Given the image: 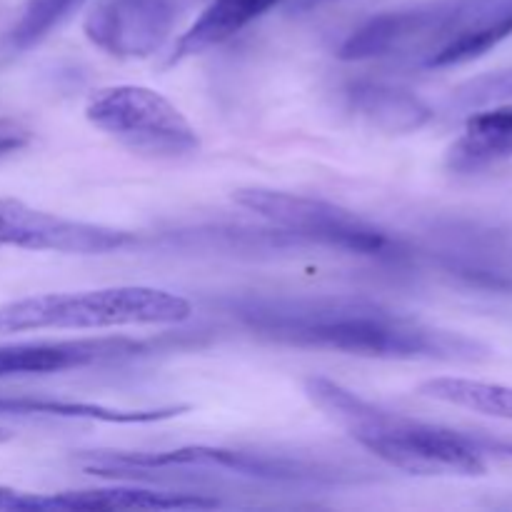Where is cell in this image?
I'll use <instances>...</instances> for the list:
<instances>
[{
    "label": "cell",
    "mask_w": 512,
    "mask_h": 512,
    "mask_svg": "<svg viewBox=\"0 0 512 512\" xmlns=\"http://www.w3.org/2000/svg\"><path fill=\"white\" fill-rule=\"evenodd\" d=\"M228 313L265 343L375 360L478 363L488 348L455 330L435 328L360 295H243Z\"/></svg>",
    "instance_id": "1"
},
{
    "label": "cell",
    "mask_w": 512,
    "mask_h": 512,
    "mask_svg": "<svg viewBox=\"0 0 512 512\" xmlns=\"http://www.w3.org/2000/svg\"><path fill=\"white\" fill-rule=\"evenodd\" d=\"M303 390L330 423L400 473L420 478H480L488 473L478 438L380 408L323 375L305 380Z\"/></svg>",
    "instance_id": "2"
},
{
    "label": "cell",
    "mask_w": 512,
    "mask_h": 512,
    "mask_svg": "<svg viewBox=\"0 0 512 512\" xmlns=\"http://www.w3.org/2000/svg\"><path fill=\"white\" fill-rule=\"evenodd\" d=\"M83 473L105 480H150L163 475H230L268 485H333L345 478L343 470L303 458L270 455L263 450L220 448V445H185L173 450H88L75 458Z\"/></svg>",
    "instance_id": "3"
},
{
    "label": "cell",
    "mask_w": 512,
    "mask_h": 512,
    "mask_svg": "<svg viewBox=\"0 0 512 512\" xmlns=\"http://www.w3.org/2000/svg\"><path fill=\"white\" fill-rule=\"evenodd\" d=\"M193 318V303L150 285H110L78 293H43L0 303V335L40 330L163 328Z\"/></svg>",
    "instance_id": "4"
},
{
    "label": "cell",
    "mask_w": 512,
    "mask_h": 512,
    "mask_svg": "<svg viewBox=\"0 0 512 512\" xmlns=\"http://www.w3.org/2000/svg\"><path fill=\"white\" fill-rule=\"evenodd\" d=\"M230 198L238 208L268 220L293 243H310L378 260H398L405 255L403 243L388 230L330 200L273 188H238Z\"/></svg>",
    "instance_id": "5"
},
{
    "label": "cell",
    "mask_w": 512,
    "mask_h": 512,
    "mask_svg": "<svg viewBox=\"0 0 512 512\" xmlns=\"http://www.w3.org/2000/svg\"><path fill=\"white\" fill-rule=\"evenodd\" d=\"M85 120L130 153L183 160L200 150V135L183 110L145 85H105L85 100Z\"/></svg>",
    "instance_id": "6"
},
{
    "label": "cell",
    "mask_w": 512,
    "mask_h": 512,
    "mask_svg": "<svg viewBox=\"0 0 512 512\" xmlns=\"http://www.w3.org/2000/svg\"><path fill=\"white\" fill-rule=\"evenodd\" d=\"M138 243L130 230L38 210L18 198H0V250L60 255H108Z\"/></svg>",
    "instance_id": "7"
},
{
    "label": "cell",
    "mask_w": 512,
    "mask_h": 512,
    "mask_svg": "<svg viewBox=\"0 0 512 512\" xmlns=\"http://www.w3.org/2000/svg\"><path fill=\"white\" fill-rule=\"evenodd\" d=\"M163 340L128 338H73V340H23L0 343V380L60 375L73 370L105 368V365L130 363L158 353Z\"/></svg>",
    "instance_id": "8"
},
{
    "label": "cell",
    "mask_w": 512,
    "mask_h": 512,
    "mask_svg": "<svg viewBox=\"0 0 512 512\" xmlns=\"http://www.w3.org/2000/svg\"><path fill=\"white\" fill-rule=\"evenodd\" d=\"M173 23V0H93L83 35L110 58L140 60L163 48Z\"/></svg>",
    "instance_id": "9"
},
{
    "label": "cell",
    "mask_w": 512,
    "mask_h": 512,
    "mask_svg": "<svg viewBox=\"0 0 512 512\" xmlns=\"http://www.w3.org/2000/svg\"><path fill=\"white\" fill-rule=\"evenodd\" d=\"M512 35V0H460L445 5L425 68H455L483 58Z\"/></svg>",
    "instance_id": "10"
},
{
    "label": "cell",
    "mask_w": 512,
    "mask_h": 512,
    "mask_svg": "<svg viewBox=\"0 0 512 512\" xmlns=\"http://www.w3.org/2000/svg\"><path fill=\"white\" fill-rule=\"evenodd\" d=\"M443 15L445 5H425V8L390 10V13L375 15L343 40L338 58L345 63H358V60L410 53V50H420L425 55L438 38Z\"/></svg>",
    "instance_id": "11"
},
{
    "label": "cell",
    "mask_w": 512,
    "mask_h": 512,
    "mask_svg": "<svg viewBox=\"0 0 512 512\" xmlns=\"http://www.w3.org/2000/svg\"><path fill=\"white\" fill-rule=\"evenodd\" d=\"M348 108L360 123L385 135H410L433 120V108L400 85L360 80L348 88Z\"/></svg>",
    "instance_id": "12"
},
{
    "label": "cell",
    "mask_w": 512,
    "mask_h": 512,
    "mask_svg": "<svg viewBox=\"0 0 512 512\" xmlns=\"http://www.w3.org/2000/svg\"><path fill=\"white\" fill-rule=\"evenodd\" d=\"M512 158V103L480 108L465 120V128L445 153L448 170L460 175L483 173Z\"/></svg>",
    "instance_id": "13"
},
{
    "label": "cell",
    "mask_w": 512,
    "mask_h": 512,
    "mask_svg": "<svg viewBox=\"0 0 512 512\" xmlns=\"http://www.w3.org/2000/svg\"><path fill=\"white\" fill-rule=\"evenodd\" d=\"M280 3L283 0H213L193 20V25L175 40L168 65L183 63L185 58H193V55L228 43L240 30L263 18L265 13H270Z\"/></svg>",
    "instance_id": "14"
},
{
    "label": "cell",
    "mask_w": 512,
    "mask_h": 512,
    "mask_svg": "<svg viewBox=\"0 0 512 512\" xmlns=\"http://www.w3.org/2000/svg\"><path fill=\"white\" fill-rule=\"evenodd\" d=\"M80 512H113V510H215L218 498L183 490L135 488V485H110V488L73 490Z\"/></svg>",
    "instance_id": "15"
},
{
    "label": "cell",
    "mask_w": 512,
    "mask_h": 512,
    "mask_svg": "<svg viewBox=\"0 0 512 512\" xmlns=\"http://www.w3.org/2000/svg\"><path fill=\"white\" fill-rule=\"evenodd\" d=\"M418 393L435 403L453 405L488 418L512 420V385L483 383L470 378H430L418 385Z\"/></svg>",
    "instance_id": "16"
},
{
    "label": "cell",
    "mask_w": 512,
    "mask_h": 512,
    "mask_svg": "<svg viewBox=\"0 0 512 512\" xmlns=\"http://www.w3.org/2000/svg\"><path fill=\"white\" fill-rule=\"evenodd\" d=\"M85 0H25L20 18L10 30V43L18 50H28L48 38L63 20H68Z\"/></svg>",
    "instance_id": "17"
},
{
    "label": "cell",
    "mask_w": 512,
    "mask_h": 512,
    "mask_svg": "<svg viewBox=\"0 0 512 512\" xmlns=\"http://www.w3.org/2000/svg\"><path fill=\"white\" fill-rule=\"evenodd\" d=\"M512 100V68L478 75L453 90V105L460 110H480Z\"/></svg>",
    "instance_id": "18"
},
{
    "label": "cell",
    "mask_w": 512,
    "mask_h": 512,
    "mask_svg": "<svg viewBox=\"0 0 512 512\" xmlns=\"http://www.w3.org/2000/svg\"><path fill=\"white\" fill-rule=\"evenodd\" d=\"M0 510L8 512H73L70 493H30V490L0 485Z\"/></svg>",
    "instance_id": "19"
},
{
    "label": "cell",
    "mask_w": 512,
    "mask_h": 512,
    "mask_svg": "<svg viewBox=\"0 0 512 512\" xmlns=\"http://www.w3.org/2000/svg\"><path fill=\"white\" fill-rule=\"evenodd\" d=\"M33 143V130L18 120L0 118V160L13 158Z\"/></svg>",
    "instance_id": "20"
},
{
    "label": "cell",
    "mask_w": 512,
    "mask_h": 512,
    "mask_svg": "<svg viewBox=\"0 0 512 512\" xmlns=\"http://www.w3.org/2000/svg\"><path fill=\"white\" fill-rule=\"evenodd\" d=\"M323 3H330V0H298V8L308 10V8H315V5H323Z\"/></svg>",
    "instance_id": "21"
},
{
    "label": "cell",
    "mask_w": 512,
    "mask_h": 512,
    "mask_svg": "<svg viewBox=\"0 0 512 512\" xmlns=\"http://www.w3.org/2000/svg\"><path fill=\"white\" fill-rule=\"evenodd\" d=\"M8 440H13V433L8 428H0V445L8 443Z\"/></svg>",
    "instance_id": "22"
}]
</instances>
